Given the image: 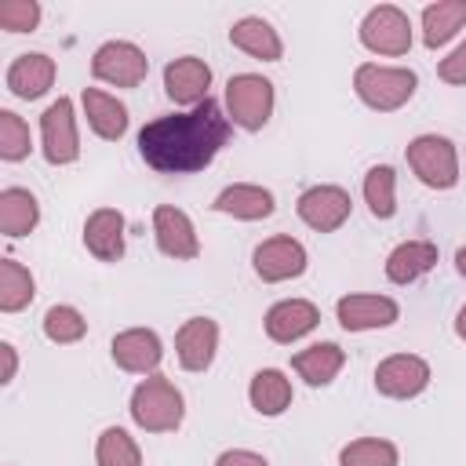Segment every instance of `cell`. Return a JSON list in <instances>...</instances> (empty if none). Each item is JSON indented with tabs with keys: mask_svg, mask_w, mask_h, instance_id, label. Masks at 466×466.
<instances>
[{
	"mask_svg": "<svg viewBox=\"0 0 466 466\" xmlns=\"http://www.w3.org/2000/svg\"><path fill=\"white\" fill-rule=\"evenodd\" d=\"M353 87H357V95H360L364 106H371L379 113H393V109H400V106L411 102V95L419 87V76L411 69H400V66L364 62L353 73Z\"/></svg>",
	"mask_w": 466,
	"mask_h": 466,
	"instance_id": "2",
	"label": "cell"
},
{
	"mask_svg": "<svg viewBox=\"0 0 466 466\" xmlns=\"http://www.w3.org/2000/svg\"><path fill=\"white\" fill-rule=\"evenodd\" d=\"M84 331H87V320H84L80 309H73V306H51V309L44 313V335H47L51 342H58V346L84 339Z\"/></svg>",
	"mask_w": 466,
	"mask_h": 466,
	"instance_id": "32",
	"label": "cell"
},
{
	"mask_svg": "<svg viewBox=\"0 0 466 466\" xmlns=\"http://www.w3.org/2000/svg\"><path fill=\"white\" fill-rule=\"evenodd\" d=\"M91 73L113 87H138L149 73V58L131 40H109L91 55Z\"/></svg>",
	"mask_w": 466,
	"mask_h": 466,
	"instance_id": "6",
	"label": "cell"
},
{
	"mask_svg": "<svg viewBox=\"0 0 466 466\" xmlns=\"http://www.w3.org/2000/svg\"><path fill=\"white\" fill-rule=\"evenodd\" d=\"M350 208L353 204L342 186H309L295 204L299 218L317 233H335L350 218Z\"/></svg>",
	"mask_w": 466,
	"mask_h": 466,
	"instance_id": "10",
	"label": "cell"
},
{
	"mask_svg": "<svg viewBox=\"0 0 466 466\" xmlns=\"http://www.w3.org/2000/svg\"><path fill=\"white\" fill-rule=\"evenodd\" d=\"M364 200L375 218H393L397 211V171L390 164H375L364 175Z\"/></svg>",
	"mask_w": 466,
	"mask_h": 466,
	"instance_id": "29",
	"label": "cell"
},
{
	"mask_svg": "<svg viewBox=\"0 0 466 466\" xmlns=\"http://www.w3.org/2000/svg\"><path fill=\"white\" fill-rule=\"evenodd\" d=\"M109 350H113L116 368H124L131 375H149L160 364V357H164L160 339L149 328H127V331H120Z\"/></svg>",
	"mask_w": 466,
	"mask_h": 466,
	"instance_id": "16",
	"label": "cell"
},
{
	"mask_svg": "<svg viewBox=\"0 0 466 466\" xmlns=\"http://www.w3.org/2000/svg\"><path fill=\"white\" fill-rule=\"evenodd\" d=\"M430 386V364L415 353H393L375 368V390L393 400L419 397Z\"/></svg>",
	"mask_w": 466,
	"mask_h": 466,
	"instance_id": "8",
	"label": "cell"
},
{
	"mask_svg": "<svg viewBox=\"0 0 466 466\" xmlns=\"http://www.w3.org/2000/svg\"><path fill=\"white\" fill-rule=\"evenodd\" d=\"M215 350H218V324L208 317H189L175 335V353H178V364L186 371L211 368Z\"/></svg>",
	"mask_w": 466,
	"mask_h": 466,
	"instance_id": "15",
	"label": "cell"
},
{
	"mask_svg": "<svg viewBox=\"0 0 466 466\" xmlns=\"http://www.w3.org/2000/svg\"><path fill=\"white\" fill-rule=\"evenodd\" d=\"M84 248L98 262H116L124 255V215L116 208H98L84 222Z\"/></svg>",
	"mask_w": 466,
	"mask_h": 466,
	"instance_id": "18",
	"label": "cell"
},
{
	"mask_svg": "<svg viewBox=\"0 0 466 466\" xmlns=\"http://www.w3.org/2000/svg\"><path fill=\"white\" fill-rule=\"evenodd\" d=\"M229 44L240 47L244 55L258 58V62H277V58L284 55V44H280L277 29H273L266 18H258V15H248V18L233 22V29H229Z\"/></svg>",
	"mask_w": 466,
	"mask_h": 466,
	"instance_id": "21",
	"label": "cell"
},
{
	"mask_svg": "<svg viewBox=\"0 0 466 466\" xmlns=\"http://www.w3.org/2000/svg\"><path fill=\"white\" fill-rule=\"evenodd\" d=\"M40 22L36 0H0V29L7 33H33Z\"/></svg>",
	"mask_w": 466,
	"mask_h": 466,
	"instance_id": "34",
	"label": "cell"
},
{
	"mask_svg": "<svg viewBox=\"0 0 466 466\" xmlns=\"http://www.w3.org/2000/svg\"><path fill=\"white\" fill-rule=\"evenodd\" d=\"M215 466H269L262 455H255V451H244V448H233V451H222L218 459H215Z\"/></svg>",
	"mask_w": 466,
	"mask_h": 466,
	"instance_id": "36",
	"label": "cell"
},
{
	"mask_svg": "<svg viewBox=\"0 0 466 466\" xmlns=\"http://www.w3.org/2000/svg\"><path fill=\"white\" fill-rule=\"evenodd\" d=\"M84 113H87V124H91V131L98 138H106V142L124 138V131H127V109L113 95H106L98 87H84Z\"/></svg>",
	"mask_w": 466,
	"mask_h": 466,
	"instance_id": "22",
	"label": "cell"
},
{
	"mask_svg": "<svg viewBox=\"0 0 466 466\" xmlns=\"http://www.w3.org/2000/svg\"><path fill=\"white\" fill-rule=\"evenodd\" d=\"M342 364H346V353L335 342H317L291 357V368L299 371V379H306V386H328L342 371Z\"/></svg>",
	"mask_w": 466,
	"mask_h": 466,
	"instance_id": "25",
	"label": "cell"
},
{
	"mask_svg": "<svg viewBox=\"0 0 466 466\" xmlns=\"http://www.w3.org/2000/svg\"><path fill=\"white\" fill-rule=\"evenodd\" d=\"M51 84H55V62H51L47 55H40V51L18 55V58L11 62V69H7V87H11V95H18V98H25V102L40 98Z\"/></svg>",
	"mask_w": 466,
	"mask_h": 466,
	"instance_id": "20",
	"label": "cell"
},
{
	"mask_svg": "<svg viewBox=\"0 0 466 466\" xmlns=\"http://www.w3.org/2000/svg\"><path fill=\"white\" fill-rule=\"evenodd\" d=\"M208 87H211V69L204 58L182 55V58L164 66V91L175 106L197 109L200 102H208Z\"/></svg>",
	"mask_w": 466,
	"mask_h": 466,
	"instance_id": "11",
	"label": "cell"
},
{
	"mask_svg": "<svg viewBox=\"0 0 466 466\" xmlns=\"http://www.w3.org/2000/svg\"><path fill=\"white\" fill-rule=\"evenodd\" d=\"M36 295V284H33V273L15 262V258H0V309L4 313H18L33 302Z\"/></svg>",
	"mask_w": 466,
	"mask_h": 466,
	"instance_id": "28",
	"label": "cell"
},
{
	"mask_svg": "<svg viewBox=\"0 0 466 466\" xmlns=\"http://www.w3.org/2000/svg\"><path fill=\"white\" fill-rule=\"evenodd\" d=\"M226 109L237 127L258 131L273 113V84L258 73H237L226 84Z\"/></svg>",
	"mask_w": 466,
	"mask_h": 466,
	"instance_id": "5",
	"label": "cell"
},
{
	"mask_svg": "<svg viewBox=\"0 0 466 466\" xmlns=\"http://www.w3.org/2000/svg\"><path fill=\"white\" fill-rule=\"evenodd\" d=\"M36 222H40V204H36V197H33L29 189H22V186H7V189L0 193V233L15 240V237L33 233Z\"/></svg>",
	"mask_w": 466,
	"mask_h": 466,
	"instance_id": "24",
	"label": "cell"
},
{
	"mask_svg": "<svg viewBox=\"0 0 466 466\" xmlns=\"http://www.w3.org/2000/svg\"><path fill=\"white\" fill-rule=\"evenodd\" d=\"M248 397H251V408H255L258 415H280V411H288V404H291V382L284 379V371L262 368V371H255Z\"/></svg>",
	"mask_w": 466,
	"mask_h": 466,
	"instance_id": "27",
	"label": "cell"
},
{
	"mask_svg": "<svg viewBox=\"0 0 466 466\" xmlns=\"http://www.w3.org/2000/svg\"><path fill=\"white\" fill-rule=\"evenodd\" d=\"M226 142H229V120L222 116L215 98L186 113L157 116L138 131L142 160L164 175H189L208 167Z\"/></svg>",
	"mask_w": 466,
	"mask_h": 466,
	"instance_id": "1",
	"label": "cell"
},
{
	"mask_svg": "<svg viewBox=\"0 0 466 466\" xmlns=\"http://www.w3.org/2000/svg\"><path fill=\"white\" fill-rule=\"evenodd\" d=\"M408 167L430 189H451L459 182V157L444 135H419L408 142Z\"/></svg>",
	"mask_w": 466,
	"mask_h": 466,
	"instance_id": "4",
	"label": "cell"
},
{
	"mask_svg": "<svg viewBox=\"0 0 466 466\" xmlns=\"http://www.w3.org/2000/svg\"><path fill=\"white\" fill-rule=\"evenodd\" d=\"M339 466H397V444H390L382 437L350 441L339 451Z\"/></svg>",
	"mask_w": 466,
	"mask_h": 466,
	"instance_id": "31",
	"label": "cell"
},
{
	"mask_svg": "<svg viewBox=\"0 0 466 466\" xmlns=\"http://www.w3.org/2000/svg\"><path fill=\"white\" fill-rule=\"evenodd\" d=\"M251 266H255V273L266 284H280V280L302 277V269H306V248L295 237H269V240H262L255 248Z\"/></svg>",
	"mask_w": 466,
	"mask_h": 466,
	"instance_id": "12",
	"label": "cell"
},
{
	"mask_svg": "<svg viewBox=\"0 0 466 466\" xmlns=\"http://www.w3.org/2000/svg\"><path fill=\"white\" fill-rule=\"evenodd\" d=\"M211 208L222 211V215L244 218V222H258V218H269L277 204H273V193H269V189L251 186V182H233V186H226V189L215 197Z\"/></svg>",
	"mask_w": 466,
	"mask_h": 466,
	"instance_id": "19",
	"label": "cell"
},
{
	"mask_svg": "<svg viewBox=\"0 0 466 466\" xmlns=\"http://www.w3.org/2000/svg\"><path fill=\"white\" fill-rule=\"evenodd\" d=\"M455 335L459 339H466V306L459 309V317H455Z\"/></svg>",
	"mask_w": 466,
	"mask_h": 466,
	"instance_id": "38",
	"label": "cell"
},
{
	"mask_svg": "<svg viewBox=\"0 0 466 466\" xmlns=\"http://www.w3.org/2000/svg\"><path fill=\"white\" fill-rule=\"evenodd\" d=\"M40 135H44V157H47V164H73L80 157L76 116H73V102L69 98H58V102H51L44 109Z\"/></svg>",
	"mask_w": 466,
	"mask_h": 466,
	"instance_id": "9",
	"label": "cell"
},
{
	"mask_svg": "<svg viewBox=\"0 0 466 466\" xmlns=\"http://www.w3.org/2000/svg\"><path fill=\"white\" fill-rule=\"evenodd\" d=\"M153 237L167 258H197L200 255V240H197L189 215L171 208V204H160L153 211Z\"/></svg>",
	"mask_w": 466,
	"mask_h": 466,
	"instance_id": "13",
	"label": "cell"
},
{
	"mask_svg": "<svg viewBox=\"0 0 466 466\" xmlns=\"http://www.w3.org/2000/svg\"><path fill=\"white\" fill-rule=\"evenodd\" d=\"M437 73H441L444 84H466V40H462L448 58H441Z\"/></svg>",
	"mask_w": 466,
	"mask_h": 466,
	"instance_id": "35",
	"label": "cell"
},
{
	"mask_svg": "<svg viewBox=\"0 0 466 466\" xmlns=\"http://www.w3.org/2000/svg\"><path fill=\"white\" fill-rule=\"evenodd\" d=\"M360 44L375 55H408L411 47V22L400 7L379 4L360 22Z\"/></svg>",
	"mask_w": 466,
	"mask_h": 466,
	"instance_id": "7",
	"label": "cell"
},
{
	"mask_svg": "<svg viewBox=\"0 0 466 466\" xmlns=\"http://www.w3.org/2000/svg\"><path fill=\"white\" fill-rule=\"evenodd\" d=\"M95 462H98V466H142V451H138V444L127 437V430L109 426V430H102V437H98Z\"/></svg>",
	"mask_w": 466,
	"mask_h": 466,
	"instance_id": "30",
	"label": "cell"
},
{
	"mask_svg": "<svg viewBox=\"0 0 466 466\" xmlns=\"http://www.w3.org/2000/svg\"><path fill=\"white\" fill-rule=\"evenodd\" d=\"M0 357H4V371H0V382H11L15 371H18V353L11 342H0Z\"/></svg>",
	"mask_w": 466,
	"mask_h": 466,
	"instance_id": "37",
	"label": "cell"
},
{
	"mask_svg": "<svg viewBox=\"0 0 466 466\" xmlns=\"http://www.w3.org/2000/svg\"><path fill=\"white\" fill-rule=\"evenodd\" d=\"M29 124L18 116V113H11V109H0V157L4 160H25L29 157Z\"/></svg>",
	"mask_w": 466,
	"mask_h": 466,
	"instance_id": "33",
	"label": "cell"
},
{
	"mask_svg": "<svg viewBox=\"0 0 466 466\" xmlns=\"http://www.w3.org/2000/svg\"><path fill=\"white\" fill-rule=\"evenodd\" d=\"M186 415L182 393L164 379V375H149L135 386L131 393V419L146 430V433H171L178 430Z\"/></svg>",
	"mask_w": 466,
	"mask_h": 466,
	"instance_id": "3",
	"label": "cell"
},
{
	"mask_svg": "<svg viewBox=\"0 0 466 466\" xmlns=\"http://www.w3.org/2000/svg\"><path fill=\"white\" fill-rule=\"evenodd\" d=\"M455 269H459V277H466V248L455 251Z\"/></svg>",
	"mask_w": 466,
	"mask_h": 466,
	"instance_id": "39",
	"label": "cell"
},
{
	"mask_svg": "<svg viewBox=\"0 0 466 466\" xmlns=\"http://www.w3.org/2000/svg\"><path fill=\"white\" fill-rule=\"evenodd\" d=\"M320 324V309L306 299H284L266 313V335L273 342H295Z\"/></svg>",
	"mask_w": 466,
	"mask_h": 466,
	"instance_id": "17",
	"label": "cell"
},
{
	"mask_svg": "<svg viewBox=\"0 0 466 466\" xmlns=\"http://www.w3.org/2000/svg\"><path fill=\"white\" fill-rule=\"evenodd\" d=\"M397 302L390 295H342L335 302V317L346 331H371L390 328L397 320Z\"/></svg>",
	"mask_w": 466,
	"mask_h": 466,
	"instance_id": "14",
	"label": "cell"
},
{
	"mask_svg": "<svg viewBox=\"0 0 466 466\" xmlns=\"http://www.w3.org/2000/svg\"><path fill=\"white\" fill-rule=\"evenodd\" d=\"M459 29H466V0H437L422 7V44L441 47Z\"/></svg>",
	"mask_w": 466,
	"mask_h": 466,
	"instance_id": "26",
	"label": "cell"
},
{
	"mask_svg": "<svg viewBox=\"0 0 466 466\" xmlns=\"http://www.w3.org/2000/svg\"><path fill=\"white\" fill-rule=\"evenodd\" d=\"M433 266H437V244H430V240H404V244H397L390 251L386 277L393 284H411L422 273H430Z\"/></svg>",
	"mask_w": 466,
	"mask_h": 466,
	"instance_id": "23",
	"label": "cell"
}]
</instances>
